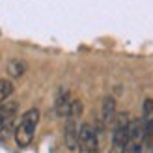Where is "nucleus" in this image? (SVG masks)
I'll return each mask as SVG.
<instances>
[{
  "label": "nucleus",
  "mask_w": 153,
  "mask_h": 153,
  "mask_svg": "<svg viewBox=\"0 0 153 153\" xmlns=\"http://www.w3.org/2000/svg\"><path fill=\"white\" fill-rule=\"evenodd\" d=\"M37 123H39V110L37 108H30L22 114L19 125L15 129V142L19 148H26L32 142Z\"/></svg>",
  "instance_id": "f257e3e1"
},
{
  "label": "nucleus",
  "mask_w": 153,
  "mask_h": 153,
  "mask_svg": "<svg viewBox=\"0 0 153 153\" xmlns=\"http://www.w3.org/2000/svg\"><path fill=\"white\" fill-rule=\"evenodd\" d=\"M114 134H112V153H121L125 142H127V134H129V125H131V120H129L127 112H120L116 114V120H114Z\"/></svg>",
  "instance_id": "f03ea898"
},
{
  "label": "nucleus",
  "mask_w": 153,
  "mask_h": 153,
  "mask_svg": "<svg viewBox=\"0 0 153 153\" xmlns=\"http://www.w3.org/2000/svg\"><path fill=\"white\" fill-rule=\"evenodd\" d=\"M144 149V125L142 120H131L129 125V134H127V142L121 153H142Z\"/></svg>",
  "instance_id": "7ed1b4c3"
},
{
  "label": "nucleus",
  "mask_w": 153,
  "mask_h": 153,
  "mask_svg": "<svg viewBox=\"0 0 153 153\" xmlns=\"http://www.w3.org/2000/svg\"><path fill=\"white\" fill-rule=\"evenodd\" d=\"M79 153H99L97 133L90 123H82L79 131Z\"/></svg>",
  "instance_id": "20e7f679"
},
{
  "label": "nucleus",
  "mask_w": 153,
  "mask_h": 153,
  "mask_svg": "<svg viewBox=\"0 0 153 153\" xmlns=\"http://www.w3.org/2000/svg\"><path fill=\"white\" fill-rule=\"evenodd\" d=\"M142 125H144V146L153 142V99H144L142 103Z\"/></svg>",
  "instance_id": "39448f33"
},
{
  "label": "nucleus",
  "mask_w": 153,
  "mask_h": 153,
  "mask_svg": "<svg viewBox=\"0 0 153 153\" xmlns=\"http://www.w3.org/2000/svg\"><path fill=\"white\" fill-rule=\"evenodd\" d=\"M71 103H73V99L69 95V91L67 90H62L58 94L56 97V101H54V110L60 118H67L69 116V110H71Z\"/></svg>",
  "instance_id": "423d86ee"
},
{
  "label": "nucleus",
  "mask_w": 153,
  "mask_h": 153,
  "mask_svg": "<svg viewBox=\"0 0 153 153\" xmlns=\"http://www.w3.org/2000/svg\"><path fill=\"white\" fill-rule=\"evenodd\" d=\"M114 120H116V101H114V97L106 95L103 99L101 121H103V125H110V123H114Z\"/></svg>",
  "instance_id": "0eeeda50"
},
{
  "label": "nucleus",
  "mask_w": 153,
  "mask_h": 153,
  "mask_svg": "<svg viewBox=\"0 0 153 153\" xmlns=\"http://www.w3.org/2000/svg\"><path fill=\"white\" fill-rule=\"evenodd\" d=\"M15 110H17V103H6V105H0V127L6 125L7 121H11V120H13Z\"/></svg>",
  "instance_id": "6e6552de"
},
{
  "label": "nucleus",
  "mask_w": 153,
  "mask_h": 153,
  "mask_svg": "<svg viewBox=\"0 0 153 153\" xmlns=\"http://www.w3.org/2000/svg\"><path fill=\"white\" fill-rule=\"evenodd\" d=\"M26 71V62L25 60H19V58H15L11 60L10 64H7V73H10L13 79H19V76H22Z\"/></svg>",
  "instance_id": "1a4fd4ad"
},
{
  "label": "nucleus",
  "mask_w": 153,
  "mask_h": 153,
  "mask_svg": "<svg viewBox=\"0 0 153 153\" xmlns=\"http://www.w3.org/2000/svg\"><path fill=\"white\" fill-rule=\"evenodd\" d=\"M13 94V84L7 79H0V103H4Z\"/></svg>",
  "instance_id": "9d476101"
},
{
  "label": "nucleus",
  "mask_w": 153,
  "mask_h": 153,
  "mask_svg": "<svg viewBox=\"0 0 153 153\" xmlns=\"http://www.w3.org/2000/svg\"><path fill=\"white\" fill-rule=\"evenodd\" d=\"M151 153H153V151H151Z\"/></svg>",
  "instance_id": "9b49d317"
}]
</instances>
